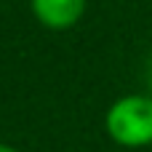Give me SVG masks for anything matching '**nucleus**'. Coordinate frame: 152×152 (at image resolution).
<instances>
[{"label": "nucleus", "instance_id": "7ed1b4c3", "mask_svg": "<svg viewBox=\"0 0 152 152\" xmlns=\"http://www.w3.org/2000/svg\"><path fill=\"white\" fill-rule=\"evenodd\" d=\"M0 152H21V150H16L13 144H5V142H0Z\"/></svg>", "mask_w": 152, "mask_h": 152}, {"label": "nucleus", "instance_id": "f03ea898", "mask_svg": "<svg viewBox=\"0 0 152 152\" xmlns=\"http://www.w3.org/2000/svg\"><path fill=\"white\" fill-rule=\"evenodd\" d=\"M29 5L35 19L45 29L61 32V29H72L83 19L88 0H29Z\"/></svg>", "mask_w": 152, "mask_h": 152}, {"label": "nucleus", "instance_id": "f257e3e1", "mask_svg": "<svg viewBox=\"0 0 152 152\" xmlns=\"http://www.w3.org/2000/svg\"><path fill=\"white\" fill-rule=\"evenodd\" d=\"M107 136L128 150L150 147L152 144V96L128 94L110 104L104 115Z\"/></svg>", "mask_w": 152, "mask_h": 152}]
</instances>
